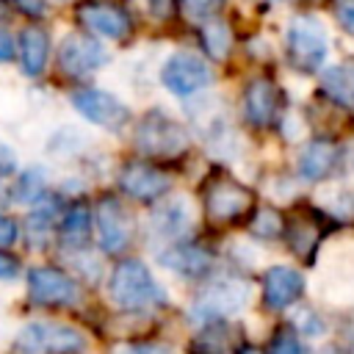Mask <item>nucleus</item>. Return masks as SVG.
<instances>
[{
    "label": "nucleus",
    "instance_id": "nucleus-25",
    "mask_svg": "<svg viewBox=\"0 0 354 354\" xmlns=\"http://www.w3.org/2000/svg\"><path fill=\"white\" fill-rule=\"evenodd\" d=\"M268 354H304V346L299 343V337L293 332L282 329V332L274 335V340L268 346Z\"/></svg>",
    "mask_w": 354,
    "mask_h": 354
},
{
    "label": "nucleus",
    "instance_id": "nucleus-6",
    "mask_svg": "<svg viewBox=\"0 0 354 354\" xmlns=\"http://www.w3.org/2000/svg\"><path fill=\"white\" fill-rule=\"evenodd\" d=\"M72 105L75 111L88 119L91 124H100V127H108V130H119L130 122V111L122 100H116L113 94L108 91H100V88H83V91H75L72 94Z\"/></svg>",
    "mask_w": 354,
    "mask_h": 354
},
{
    "label": "nucleus",
    "instance_id": "nucleus-10",
    "mask_svg": "<svg viewBox=\"0 0 354 354\" xmlns=\"http://www.w3.org/2000/svg\"><path fill=\"white\" fill-rule=\"evenodd\" d=\"M58 58H61V69L69 75H86V72H94L102 64H108L105 47L100 41H94L91 36H83V33L66 36L61 41Z\"/></svg>",
    "mask_w": 354,
    "mask_h": 354
},
{
    "label": "nucleus",
    "instance_id": "nucleus-29",
    "mask_svg": "<svg viewBox=\"0 0 354 354\" xmlns=\"http://www.w3.org/2000/svg\"><path fill=\"white\" fill-rule=\"evenodd\" d=\"M329 210H332V213H337V216H343L346 221H351V218H354V196H351V194L337 191V194H335V199L329 202Z\"/></svg>",
    "mask_w": 354,
    "mask_h": 354
},
{
    "label": "nucleus",
    "instance_id": "nucleus-35",
    "mask_svg": "<svg viewBox=\"0 0 354 354\" xmlns=\"http://www.w3.org/2000/svg\"><path fill=\"white\" fill-rule=\"evenodd\" d=\"M17 6L30 17H41L44 14V0H17Z\"/></svg>",
    "mask_w": 354,
    "mask_h": 354
},
{
    "label": "nucleus",
    "instance_id": "nucleus-19",
    "mask_svg": "<svg viewBox=\"0 0 354 354\" xmlns=\"http://www.w3.org/2000/svg\"><path fill=\"white\" fill-rule=\"evenodd\" d=\"M160 263L185 277H202L210 268V254L199 246H174L160 254Z\"/></svg>",
    "mask_w": 354,
    "mask_h": 354
},
{
    "label": "nucleus",
    "instance_id": "nucleus-31",
    "mask_svg": "<svg viewBox=\"0 0 354 354\" xmlns=\"http://www.w3.org/2000/svg\"><path fill=\"white\" fill-rule=\"evenodd\" d=\"M17 241V221L8 216H0V246H8Z\"/></svg>",
    "mask_w": 354,
    "mask_h": 354
},
{
    "label": "nucleus",
    "instance_id": "nucleus-21",
    "mask_svg": "<svg viewBox=\"0 0 354 354\" xmlns=\"http://www.w3.org/2000/svg\"><path fill=\"white\" fill-rule=\"evenodd\" d=\"M61 241L66 246H86L88 243V207L83 202L72 205L61 224Z\"/></svg>",
    "mask_w": 354,
    "mask_h": 354
},
{
    "label": "nucleus",
    "instance_id": "nucleus-36",
    "mask_svg": "<svg viewBox=\"0 0 354 354\" xmlns=\"http://www.w3.org/2000/svg\"><path fill=\"white\" fill-rule=\"evenodd\" d=\"M14 171V155L0 144V174H11Z\"/></svg>",
    "mask_w": 354,
    "mask_h": 354
},
{
    "label": "nucleus",
    "instance_id": "nucleus-33",
    "mask_svg": "<svg viewBox=\"0 0 354 354\" xmlns=\"http://www.w3.org/2000/svg\"><path fill=\"white\" fill-rule=\"evenodd\" d=\"M19 274V263L11 254H0V279H14Z\"/></svg>",
    "mask_w": 354,
    "mask_h": 354
},
{
    "label": "nucleus",
    "instance_id": "nucleus-3",
    "mask_svg": "<svg viewBox=\"0 0 354 354\" xmlns=\"http://www.w3.org/2000/svg\"><path fill=\"white\" fill-rule=\"evenodd\" d=\"M254 205V194L232 180L230 174H213L205 183V213L216 224H230L243 218Z\"/></svg>",
    "mask_w": 354,
    "mask_h": 354
},
{
    "label": "nucleus",
    "instance_id": "nucleus-15",
    "mask_svg": "<svg viewBox=\"0 0 354 354\" xmlns=\"http://www.w3.org/2000/svg\"><path fill=\"white\" fill-rule=\"evenodd\" d=\"M249 299V285L241 279H216L205 288L202 293V307L213 313H235L246 304Z\"/></svg>",
    "mask_w": 354,
    "mask_h": 354
},
{
    "label": "nucleus",
    "instance_id": "nucleus-24",
    "mask_svg": "<svg viewBox=\"0 0 354 354\" xmlns=\"http://www.w3.org/2000/svg\"><path fill=\"white\" fill-rule=\"evenodd\" d=\"M41 191H44V177L36 169H28L17 183V199H22V202H30V199L41 196Z\"/></svg>",
    "mask_w": 354,
    "mask_h": 354
},
{
    "label": "nucleus",
    "instance_id": "nucleus-17",
    "mask_svg": "<svg viewBox=\"0 0 354 354\" xmlns=\"http://www.w3.org/2000/svg\"><path fill=\"white\" fill-rule=\"evenodd\" d=\"M288 246L293 249L296 257H310L321 241V221L313 213H296L288 221Z\"/></svg>",
    "mask_w": 354,
    "mask_h": 354
},
{
    "label": "nucleus",
    "instance_id": "nucleus-34",
    "mask_svg": "<svg viewBox=\"0 0 354 354\" xmlns=\"http://www.w3.org/2000/svg\"><path fill=\"white\" fill-rule=\"evenodd\" d=\"M14 58V44L6 30H0V64H8Z\"/></svg>",
    "mask_w": 354,
    "mask_h": 354
},
{
    "label": "nucleus",
    "instance_id": "nucleus-16",
    "mask_svg": "<svg viewBox=\"0 0 354 354\" xmlns=\"http://www.w3.org/2000/svg\"><path fill=\"white\" fill-rule=\"evenodd\" d=\"M335 163H337V147L332 141H324V138L310 141L301 149V155H299V171L307 180H324V177H329L332 169H335Z\"/></svg>",
    "mask_w": 354,
    "mask_h": 354
},
{
    "label": "nucleus",
    "instance_id": "nucleus-23",
    "mask_svg": "<svg viewBox=\"0 0 354 354\" xmlns=\"http://www.w3.org/2000/svg\"><path fill=\"white\" fill-rule=\"evenodd\" d=\"M252 232L257 238H277L282 232V216L277 210H271V207L257 210L254 218H252Z\"/></svg>",
    "mask_w": 354,
    "mask_h": 354
},
{
    "label": "nucleus",
    "instance_id": "nucleus-1",
    "mask_svg": "<svg viewBox=\"0 0 354 354\" xmlns=\"http://www.w3.org/2000/svg\"><path fill=\"white\" fill-rule=\"evenodd\" d=\"M108 293L119 307L127 310H138L155 301H163V290L155 282V277L149 274V268L141 260H124L113 268L111 282H108Z\"/></svg>",
    "mask_w": 354,
    "mask_h": 354
},
{
    "label": "nucleus",
    "instance_id": "nucleus-7",
    "mask_svg": "<svg viewBox=\"0 0 354 354\" xmlns=\"http://www.w3.org/2000/svg\"><path fill=\"white\" fill-rule=\"evenodd\" d=\"M160 80L163 86L171 91V94H194L199 88H205L213 75H210V66L199 58V55H191V53H174L163 69H160Z\"/></svg>",
    "mask_w": 354,
    "mask_h": 354
},
{
    "label": "nucleus",
    "instance_id": "nucleus-32",
    "mask_svg": "<svg viewBox=\"0 0 354 354\" xmlns=\"http://www.w3.org/2000/svg\"><path fill=\"white\" fill-rule=\"evenodd\" d=\"M171 8H174V0H147V11L158 19H166L171 14Z\"/></svg>",
    "mask_w": 354,
    "mask_h": 354
},
{
    "label": "nucleus",
    "instance_id": "nucleus-18",
    "mask_svg": "<svg viewBox=\"0 0 354 354\" xmlns=\"http://www.w3.org/2000/svg\"><path fill=\"white\" fill-rule=\"evenodd\" d=\"M47 50H50V41H47V33L36 25L25 28L22 36H19V58H22V69L36 77L41 75L44 64H47Z\"/></svg>",
    "mask_w": 354,
    "mask_h": 354
},
{
    "label": "nucleus",
    "instance_id": "nucleus-26",
    "mask_svg": "<svg viewBox=\"0 0 354 354\" xmlns=\"http://www.w3.org/2000/svg\"><path fill=\"white\" fill-rule=\"evenodd\" d=\"M196 343H202V346H199L202 354H227V337L221 335V326L207 329Z\"/></svg>",
    "mask_w": 354,
    "mask_h": 354
},
{
    "label": "nucleus",
    "instance_id": "nucleus-22",
    "mask_svg": "<svg viewBox=\"0 0 354 354\" xmlns=\"http://www.w3.org/2000/svg\"><path fill=\"white\" fill-rule=\"evenodd\" d=\"M230 44H232V33L221 19H210L202 28V50L210 58H224L230 53Z\"/></svg>",
    "mask_w": 354,
    "mask_h": 354
},
{
    "label": "nucleus",
    "instance_id": "nucleus-9",
    "mask_svg": "<svg viewBox=\"0 0 354 354\" xmlns=\"http://www.w3.org/2000/svg\"><path fill=\"white\" fill-rule=\"evenodd\" d=\"M28 293L39 304H75L80 296L77 282L58 268H33L28 274Z\"/></svg>",
    "mask_w": 354,
    "mask_h": 354
},
{
    "label": "nucleus",
    "instance_id": "nucleus-12",
    "mask_svg": "<svg viewBox=\"0 0 354 354\" xmlns=\"http://www.w3.org/2000/svg\"><path fill=\"white\" fill-rule=\"evenodd\" d=\"M304 290V279L296 268L288 266H271L263 277V301L271 310H285L290 307Z\"/></svg>",
    "mask_w": 354,
    "mask_h": 354
},
{
    "label": "nucleus",
    "instance_id": "nucleus-2",
    "mask_svg": "<svg viewBox=\"0 0 354 354\" xmlns=\"http://www.w3.org/2000/svg\"><path fill=\"white\" fill-rule=\"evenodd\" d=\"M326 50H329V39L326 30L321 25V19L301 14L293 17L288 25V55L293 61L296 69L301 72H315L321 69V64L326 61Z\"/></svg>",
    "mask_w": 354,
    "mask_h": 354
},
{
    "label": "nucleus",
    "instance_id": "nucleus-30",
    "mask_svg": "<svg viewBox=\"0 0 354 354\" xmlns=\"http://www.w3.org/2000/svg\"><path fill=\"white\" fill-rule=\"evenodd\" d=\"M296 324H299V329L307 332V335H318V332H324V324H321L318 315L310 313V310H301V313L296 315Z\"/></svg>",
    "mask_w": 354,
    "mask_h": 354
},
{
    "label": "nucleus",
    "instance_id": "nucleus-37",
    "mask_svg": "<svg viewBox=\"0 0 354 354\" xmlns=\"http://www.w3.org/2000/svg\"><path fill=\"white\" fill-rule=\"evenodd\" d=\"M241 354H260V351H257V348H252V346H246V348H243Z\"/></svg>",
    "mask_w": 354,
    "mask_h": 354
},
{
    "label": "nucleus",
    "instance_id": "nucleus-28",
    "mask_svg": "<svg viewBox=\"0 0 354 354\" xmlns=\"http://www.w3.org/2000/svg\"><path fill=\"white\" fill-rule=\"evenodd\" d=\"M332 8H335V17H337L340 28L348 36H354V0H335Z\"/></svg>",
    "mask_w": 354,
    "mask_h": 354
},
{
    "label": "nucleus",
    "instance_id": "nucleus-27",
    "mask_svg": "<svg viewBox=\"0 0 354 354\" xmlns=\"http://www.w3.org/2000/svg\"><path fill=\"white\" fill-rule=\"evenodd\" d=\"M221 3H224V0H180L183 11H185L188 17H194V19H205V17L216 14V11L221 8Z\"/></svg>",
    "mask_w": 354,
    "mask_h": 354
},
{
    "label": "nucleus",
    "instance_id": "nucleus-5",
    "mask_svg": "<svg viewBox=\"0 0 354 354\" xmlns=\"http://www.w3.org/2000/svg\"><path fill=\"white\" fill-rule=\"evenodd\" d=\"M17 346L22 354H80L86 348V337L64 324H28Z\"/></svg>",
    "mask_w": 354,
    "mask_h": 354
},
{
    "label": "nucleus",
    "instance_id": "nucleus-13",
    "mask_svg": "<svg viewBox=\"0 0 354 354\" xmlns=\"http://www.w3.org/2000/svg\"><path fill=\"white\" fill-rule=\"evenodd\" d=\"M277 108H279V94L277 86L268 77H254L249 80L246 91H243V111L246 119L254 127H268L277 119Z\"/></svg>",
    "mask_w": 354,
    "mask_h": 354
},
{
    "label": "nucleus",
    "instance_id": "nucleus-4",
    "mask_svg": "<svg viewBox=\"0 0 354 354\" xmlns=\"http://www.w3.org/2000/svg\"><path fill=\"white\" fill-rule=\"evenodd\" d=\"M136 141L144 152H149L155 158H171V155H180L188 147V133L180 122H174L163 111H149L138 122Z\"/></svg>",
    "mask_w": 354,
    "mask_h": 354
},
{
    "label": "nucleus",
    "instance_id": "nucleus-8",
    "mask_svg": "<svg viewBox=\"0 0 354 354\" xmlns=\"http://www.w3.org/2000/svg\"><path fill=\"white\" fill-rule=\"evenodd\" d=\"M97 230H100V246L108 254H119L130 246L133 218L119 199H102L97 207Z\"/></svg>",
    "mask_w": 354,
    "mask_h": 354
},
{
    "label": "nucleus",
    "instance_id": "nucleus-20",
    "mask_svg": "<svg viewBox=\"0 0 354 354\" xmlns=\"http://www.w3.org/2000/svg\"><path fill=\"white\" fill-rule=\"evenodd\" d=\"M321 88L337 105H354V66H332L321 77Z\"/></svg>",
    "mask_w": 354,
    "mask_h": 354
},
{
    "label": "nucleus",
    "instance_id": "nucleus-11",
    "mask_svg": "<svg viewBox=\"0 0 354 354\" xmlns=\"http://www.w3.org/2000/svg\"><path fill=\"white\" fill-rule=\"evenodd\" d=\"M119 185H122V191H124L127 196L149 202V199L163 196V194L171 188V180H169L166 171H160V169H155V166H147V163H130V166L122 169V174H119Z\"/></svg>",
    "mask_w": 354,
    "mask_h": 354
},
{
    "label": "nucleus",
    "instance_id": "nucleus-14",
    "mask_svg": "<svg viewBox=\"0 0 354 354\" xmlns=\"http://www.w3.org/2000/svg\"><path fill=\"white\" fill-rule=\"evenodd\" d=\"M80 19L88 25V30L108 36V39H124L130 33V17L108 3H88L80 8Z\"/></svg>",
    "mask_w": 354,
    "mask_h": 354
}]
</instances>
